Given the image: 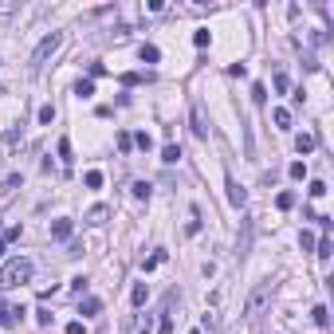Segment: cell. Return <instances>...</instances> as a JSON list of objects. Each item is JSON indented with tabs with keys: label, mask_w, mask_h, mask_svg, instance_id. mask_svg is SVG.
Returning a JSON list of instances; mask_svg holds the SVG:
<instances>
[{
	"label": "cell",
	"mask_w": 334,
	"mask_h": 334,
	"mask_svg": "<svg viewBox=\"0 0 334 334\" xmlns=\"http://www.w3.org/2000/svg\"><path fill=\"white\" fill-rule=\"evenodd\" d=\"M28 279H31V259H24V256L8 259V263L0 268V287H20V283H28Z\"/></svg>",
	"instance_id": "obj_1"
},
{
	"label": "cell",
	"mask_w": 334,
	"mask_h": 334,
	"mask_svg": "<svg viewBox=\"0 0 334 334\" xmlns=\"http://www.w3.org/2000/svg\"><path fill=\"white\" fill-rule=\"evenodd\" d=\"M272 291H275V283L272 279H263V283H256V291L248 295V303H244V315L248 319H256V315H263V307L272 303Z\"/></svg>",
	"instance_id": "obj_2"
},
{
	"label": "cell",
	"mask_w": 334,
	"mask_h": 334,
	"mask_svg": "<svg viewBox=\"0 0 334 334\" xmlns=\"http://www.w3.org/2000/svg\"><path fill=\"white\" fill-rule=\"evenodd\" d=\"M59 47H63V31H51V36H44V40H40V47L31 51V67H44V63L51 59L55 51H59Z\"/></svg>",
	"instance_id": "obj_3"
},
{
	"label": "cell",
	"mask_w": 334,
	"mask_h": 334,
	"mask_svg": "<svg viewBox=\"0 0 334 334\" xmlns=\"http://www.w3.org/2000/svg\"><path fill=\"white\" fill-rule=\"evenodd\" d=\"M189 126H193V134H197V138H209V118H205V107H201V103L189 107Z\"/></svg>",
	"instance_id": "obj_4"
},
{
	"label": "cell",
	"mask_w": 334,
	"mask_h": 334,
	"mask_svg": "<svg viewBox=\"0 0 334 334\" xmlns=\"http://www.w3.org/2000/svg\"><path fill=\"white\" fill-rule=\"evenodd\" d=\"M126 334H153L150 315H130V322H126Z\"/></svg>",
	"instance_id": "obj_5"
},
{
	"label": "cell",
	"mask_w": 334,
	"mask_h": 334,
	"mask_svg": "<svg viewBox=\"0 0 334 334\" xmlns=\"http://www.w3.org/2000/svg\"><path fill=\"white\" fill-rule=\"evenodd\" d=\"M224 189H228V201H232L236 209H244V201H248V193L240 189V181H236V177H228V181H224Z\"/></svg>",
	"instance_id": "obj_6"
},
{
	"label": "cell",
	"mask_w": 334,
	"mask_h": 334,
	"mask_svg": "<svg viewBox=\"0 0 334 334\" xmlns=\"http://www.w3.org/2000/svg\"><path fill=\"white\" fill-rule=\"evenodd\" d=\"M157 334H173V295H169L165 315H161V322H157Z\"/></svg>",
	"instance_id": "obj_7"
},
{
	"label": "cell",
	"mask_w": 334,
	"mask_h": 334,
	"mask_svg": "<svg viewBox=\"0 0 334 334\" xmlns=\"http://www.w3.org/2000/svg\"><path fill=\"white\" fill-rule=\"evenodd\" d=\"M51 240H71V220H55L51 224Z\"/></svg>",
	"instance_id": "obj_8"
},
{
	"label": "cell",
	"mask_w": 334,
	"mask_h": 334,
	"mask_svg": "<svg viewBox=\"0 0 334 334\" xmlns=\"http://www.w3.org/2000/svg\"><path fill=\"white\" fill-rule=\"evenodd\" d=\"M98 311H103V299H94V295H87L79 303V315H98Z\"/></svg>",
	"instance_id": "obj_9"
},
{
	"label": "cell",
	"mask_w": 334,
	"mask_h": 334,
	"mask_svg": "<svg viewBox=\"0 0 334 334\" xmlns=\"http://www.w3.org/2000/svg\"><path fill=\"white\" fill-rule=\"evenodd\" d=\"M161 161H165V165H177V161H181V146H173V142H169L165 150H161Z\"/></svg>",
	"instance_id": "obj_10"
},
{
	"label": "cell",
	"mask_w": 334,
	"mask_h": 334,
	"mask_svg": "<svg viewBox=\"0 0 334 334\" xmlns=\"http://www.w3.org/2000/svg\"><path fill=\"white\" fill-rule=\"evenodd\" d=\"M146 295H150V287H146V283H138V287L130 291V303H134L138 311H142V307H146Z\"/></svg>",
	"instance_id": "obj_11"
},
{
	"label": "cell",
	"mask_w": 334,
	"mask_h": 334,
	"mask_svg": "<svg viewBox=\"0 0 334 334\" xmlns=\"http://www.w3.org/2000/svg\"><path fill=\"white\" fill-rule=\"evenodd\" d=\"M272 118H275V126H279V130H287V126H291V110H287V107H275Z\"/></svg>",
	"instance_id": "obj_12"
},
{
	"label": "cell",
	"mask_w": 334,
	"mask_h": 334,
	"mask_svg": "<svg viewBox=\"0 0 334 334\" xmlns=\"http://www.w3.org/2000/svg\"><path fill=\"white\" fill-rule=\"evenodd\" d=\"M107 216H110V209H107V205H94L91 213H87V220H91V224H103Z\"/></svg>",
	"instance_id": "obj_13"
},
{
	"label": "cell",
	"mask_w": 334,
	"mask_h": 334,
	"mask_svg": "<svg viewBox=\"0 0 334 334\" xmlns=\"http://www.w3.org/2000/svg\"><path fill=\"white\" fill-rule=\"evenodd\" d=\"M157 263H165V252H161V248H157V252H153L150 259H142V272H153Z\"/></svg>",
	"instance_id": "obj_14"
},
{
	"label": "cell",
	"mask_w": 334,
	"mask_h": 334,
	"mask_svg": "<svg viewBox=\"0 0 334 334\" xmlns=\"http://www.w3.org/2000/svg\"><path fill=\"white\" fill-rule=\"evenodd\" d=\"M75 94H79V98H91V94H94V83H91V79H79V83H75Z\"/></svg>",
	"instance_id": "obj_15"
},
{
	"label": "cell",
	"mask_w": 334,
	"mask_h": 334,
	"mask_svg": "<svg viewBox=\"0 0 334 334\" xmlns=\"http://www.w3.org/2000/svg\"><path fill=\"white\" fill-rule=\"evenodd\" d=\"M295 150H299V153L315 150V134H299V138H295Z\"/></svg>",
	"instance_id": "obj_16"
},
{
	"label": "cell",
	"mask_w": 334,
	"mask_h": 334,
	"mask_svg": "<svg viewBox=\"0 0 334 334\" xmlns=\"http://www.w3.org/2000/svg\"><path fill=\"white\" fill-rule=\"evenodd\" d=\"M157 59H161V51L153 44H142V63H157Z\"/></svg>",
	"instance_id": "obj_17"
},
{
	"label": "cell",
	"mask_w": 334,
	"mask_h": 334,
	"mask_svg": "<svg viewBox=\"0 0 334 334\" xmlns=\"http://www.w3.org/2000/svg\"><path fill=\"white\" fill-rule=\"evenodd\" d=\"M315 256H319V259H330V236L315 240Z\"/></svg>",
	"instance_id": "obj_18"
},
{
	"label": "cell",
	"mask_w": 334,
	"mask_h": 334,
	"mask_svg": "<svg viewBox=\"0 0 334 334\" xmlns=\"http://www.w3.org/2000/svg\"><path fill=\"white\" fill-rule=\"evenodd\" d=\"M55 150H59V161H63V165H71V142H67V138H59V146H55Z\"/></svg>",
	"instance_id": "obj_19"
},
{
	"label": "cell",
	"mask_w": 334,
	"mask_h": 334,
	"mask_svg": "<svg viewBox=\"0 0 334 334\" xmlns=\"http://www.w3.org/2000/svg\"><path fill=\"white\" fill-rule=\"evenodd\" d=\"M83 185H87V189H103V173H98V169H91V173L83 177Z\"/></svg>",
	"instance_id": "obj_20"
},
{
	"label": "cell",
	"mask_w": 334,
	"mask_h": 334,
	"mask_svg": "<svg viewBox=\"0 0 334 334\" xmlns=\"http://www.w3.org/2000/svg\"><path fill=\"white\" fill-rule=\"evenodd\" d=\"M291 177H295V181H303L307 177V161H291V169H287Z\"/></svg>",
	"instance_id": "obj_21"
},
{
	"label": "cell",
	"mask_w": 334,
	"mask_h": 334,
	"mask_svg": "<svg viewBox=\"0 0 334 334\" xmlns=\"http://www.w3.org/2000/svg\"><path fill=\"white\" fill-rule=\"evenodd\" d=\"M275 205H279V209H283V213H287L291 205H295V193H279V197H275Z\"/></svg>",
	"instance_id": "obj_22"
},
{
	"label": "cell",
	"mask_w": 334,
	"mask_h": 334,
	"mask_svg": "<svg viewBox=\"0 0 334 334\" xmlns=\"http://www.w3.org/2000/svg\"><path fill=\"white\" fill-rule=\"evenodd\" d=\"M311 319L319 322V326H326V322H330V315H326V307H315V311H311Z\"/></svg>",
	"instance_id": "obj_23"
},
{
	"label": "cell",
	"mask_w": 334,
	"mask_h": 334,
	"mask_svg": "<svg viewBox=\"0 0 334 334\" xmlns=\"http://www.w3.org/2000/svg\"><path fill=\"white\" fill-rule=\"evenodd\" d=\"M134 197H138V201L150 197V181H134Z\"/></svg>",
	"instance_id": "obj_24"
},
{
	"label": "cell",
	"mask_w": 334,
	"mask_h": 334,
	"mask_svg": "<svg viewBox=\"0 0 334 334\" xmlns=\"http://www.w3.org/2000/svg\"><path fill=\"white\" fill-rule=\"evenodd\" d=\"M209 40H213V36H209L205 28H201V31H193V44H197V47H209Z\"/></svg>",
	"instance_id": "obj_25"
},
{
	"label": "cell",
	"mask_w": 334,
	"mask_h": 334,
	"mask_svg": "<svg viewBox=\"0 0 334 334\" xmlns=\"http://www.w3.org/2000/svg\"><path fill=\"white\" fill-rule=\"evenodd\" d=\"M252 98H256V103H268V87H263V83H256V87H252Z\"/></svg>",
	"instance_id": "obj_26"
},
{
	"label": "cell",
	"mask_w": 334,
	"mask_h": 334,
	"mask_svg": "<svg viewBox=\"0 0 334 334\" xmlns=\"http://www.w3.org/2000/svg\"><path fill=\"white\" fill-rule=\"evenodd\" d=\"M51 118H55V107H40V122H44V126H47V122H51Z\"/></svg>",
	"instance_id": "obj_27"
},
{
	"label": "cell",
	"mask_w": 334,
	"mask_h": 334,
	"mask_svg": "<svg viewBox=\"0 0 334 334\" xmlns=\"http://www.w3.org/2000/svg\"><path fill=\"white\" fill-rule=\"evenodd\" d=\"M307 193H311V197H322V193H326V185H322V181H311V189H307Z\"/></svg>",
	"instance_id": "obj_28"
},
{
	"label": "cell",
	"mask_w": 334,
	"mask_h": 334,
	"mask_svg": "<svg viewBox=\"0 0 334 334\" xmlns=\"http://www.w3.org/2000/svg\"><path fill=\"white\" fill-rule=\"evenodd\" d=\"M16 185H20V177H16V173H12V177H8V181H4V185H0V193H12V189H16Z\"/></svg>",
	"instance_id": "obj_29"
},
{
	"label": "cell",
	"mask_w": 334,
	"mask_h": 334,
	"mask_svg": "<svg viewBox=\"0 0 334 334\" xmlns=\"http://www.w3.org/2000/svg\"><path fill=\"white\" fill-rule=\"evenodd\" d=\"M299 244H303V252H311V248H315V236H311V232H303V236H299Z\"/></svg>",
	"instance_id": "obj_30"
},
{
	"label": "cell",
	"mask_w": 334,
	"mask_h": 334,
	"mask_svg": "<svg viewBox=\"0 0 334 334\" xmlns=\"http://www.w3.org/2000/svg\"><path fill=\"white\" fill-rule=\"evenodd\" d=\"M67 334H83V322H79V319H75V322H67Z\"/></svg>",
	"instance_id": "obj_31"
},
{
	"label": "cell",
	"mask_w": 334,
	"mask_h": 334,
	"mask_svg": "<svg viewBox=\"0 0 334 334\" xmlns=\"http://www.w3.org/2000/svg\"><path fill=\"white\" fill-rule=\"evenodd\" d=\"M4 252H8V240H0V256H4Z\"/></svg>",
	"instance_id": "obj_32"
},
{
	"label": "cell",
	"mask_w": 334,
	"mask_h": 334,
	"mask_svg": "<svg viewBox=\"0 0 334 334\" xmlns=\"http://www.w3.org/2000/svg\"><path fill=\"white\" fill-rule=\"evenodd\" d=\"M189 334H201V330H189Z\"/></svg>",
	"instance_id": "obj_33"
}]
</instances>
